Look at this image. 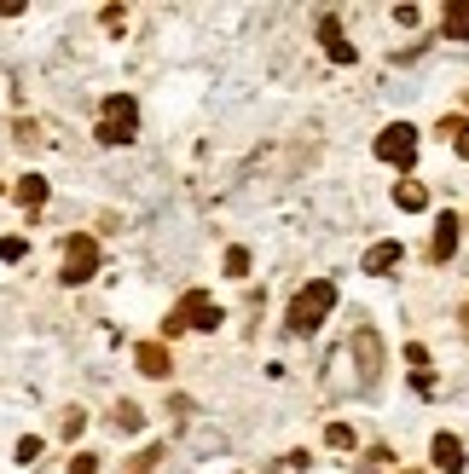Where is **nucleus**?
Returning <instances> with one entry per match:
<instances>
[{"label":"nucleus","instance_id":"obj_1","mask_svg":"<svg viewBox=\"0 0 469 474\" xmlns=\"http://www.w3.org/2000/svg\"><path fill=\"white\" fill-rule=\"evenodd\" d=\"M331 312H336V283L331 278H313V283H302V290L290 295L284 324H290V336H313Z\"/></svg>","mask_w":469,"mask_h":474},{"label":"nucleus","instance_id":"obj_2","mask_svg":"<svg viewBox=\"0 0 469 474\" xmlns=\"http://www.w3.org/2000/svg\"><path fill=\"white\" fill-rule=\"evenodd\" d=\"M221 319H226V307L215 301L209 290H185L175 301V312L163 319V336L175 341V336H185V330H221Z\"/></svg>","mask_w":469,"mask_h":474},{"label":"nucleus","instance_id":"obj_3","mask_svg":"<svg viewBox=\"0 0 469 474\" xmlns=\"http://www.w3.org/2000/svg\"><path fill=\"white\" fill-rule=\"evenodd\" d=\"M99 145H128V139L139 133V104L128 99V93H111V99L99 104Z\"/></svg>","mask_w":469,"mask_h":474},{"label":"nucleus","instance_id":"obj_4","mask_svg":"<svg viewBox=\"0 0 469 474\" xmlns=\"http://www.w3.org/2000/svg\"><path fill=\"white\" fill-rule=\"evenodd\" d=\"M99 272V237L93 232H70L65 237V266H58V278L65 283H87Z\"/></svg>","mask_w":469,"mask_h":474},{"label":"nucleus","instance_id":"obj_5","mask_svg":"<svg viewBox=\"0 0 469 474\" xmlns=\"http://www.w3.org/2000/svg\"><path fill=\"white\" fill-rule=\"evenodd\" d=\"M371 151H377V163H388V168H412L417 163V128L412 122H388Z\"/></svg>","mask_w":469,"mask_h":474},{"label":"nucleus","instance_id":"obj_6","mask_svg":"<svg viewBox=\"0 0 469 474\" xmlns=\"http://www.w3.org/2000/svg\"><path fill=\"white\" fill-rule=\"evenodd\" d=\"M348 353H354V365H359V382H365V388H377V376H383V336H377V330H371V324H359L354 330V341H348Z\"/></svg>","mask_w":469,"mask_h":474},{"label":"nucleus","instance_id":"obj_7","mask_svg":"<svg viewBox=\"0 0 469 474\" xmlns=\"http://www.w3.org/2000/svg\"><path fill=\"white\" fill-rule=\"evenodd\" d=\"M134 365H139V376H151V382H168V376H175V353H168V341H139Z\"/></svg>","mask_w":469,"mask_h":474},{"label":"nucleus","instance_id":"obj_8","mask_svg":"<svg viewBox=\"0 0 469 474\" xmlns=\"http://www.w3.org/2000/svg\"><path fill=\"white\" fill-rule=\"evenodd\" d=\"M319 41H324V58H331V64H354V41L348 35H342V18H336V12H324V18H319Z\"/></svg>","mask_w":469,"mask_h":474},{"label":"nucleus","instance_id":"obj_9","mask_svg":"<svg viewBox=\"0 0 469 474\" xmlns=\"http://www.w3.org/2000/svg\"><path fill=\"white\" fill-rule=\"evenodd\" d=\"M400 261H405V243H400V237H388V243H371V249H365L359 272H371V278H388Z\"/></svg>","mask_w":469,"mask_h":474},{"label":"nucleus","instance_id":"obj_10","mask_svg":"<svg viewBox=\"0 0 469 474\" xmlns=\"http://www.w3.org/2000/svg\"><path fill=\"white\" fill-rule=\"evenodd\" d=\"M429 457H434V469H441V474H464V469H469L458 434H434V439H429Z\"/></svg>","mask_w":469,"mask_h":474},{"label":"nucleus","instance_id":"obj_11","mask_svg":"<svg viewBox=\"0 0 469 474\" xmlns=\"http://www.w3.org/2000/svg\"><path fill=\"white\" fill-rule=\"evenodd\" d=\"M458 226H464L458 214H441V220H434V243H429V255L441 261V266H446L452 255H458Z\"/></svg>","mask_w":469,"mask_h":474},{"label":"nucleus","instance_id":"obj_12","mask_svg":"<svg viewBox=\"0 0 469 474\" xmlns=\"http://www.w3.org/2000/svg\"><path fill=\"white\" fill-rule=\"evenodd\" d=\"M441 35L446 41H469V0H452L441 12Z\"/></svg>","mask_w":469,"mask_h":474},{"label":"nucleus","instance_id":"obj_13","mask_svg":"<svg viewBox=\"0 0 469 474\" xmlns=\"http://www.w3.org/2000/svg\"><path fill=\"white\" fill-rule=\"evenodd\" d=\"M46 192H53V185H46V180H41V173H24V180H18V185H12V197H18V202H24V209H29V214H35V209H41V202H46Z\"/></svg>","mask_w":469,"mask_h":474},{"label":"nucleus","instance_id":"obj_14","mask_svg":"<svg viewBox=\"0 0 469 474\" xmlns=\"http://www.w3.org/2000/svg\"><path fill=\"white\" fill-rule=\"evenodd\" d=\"M394 209H405V214H424V209H429V192H424L417 180H400V185H394Z\"/></svg>","mask_w":469,"mask_h":474},{"label":"nucleus","instance_id":"obj_15","mask_svg":"<svg viewBox=\"0 0 469 474\" xmlns=\"http://www.w3.org/2000/svg\"><path fill=\"white\" fill-rule=\"evenodd\" d=\"M434 133L452 139V151H458L464 163H469V116H441V128H434Z\"/></svg>","mask_w":469,"mask_h":474},{"label":"nucleus","instance_id":"obj_16","mask_svg":"<svg viewBox=\"0 0 469 474\" xmlns=\"http://www.w3.org/2000/svg\"><path fill=\"white\" fill-rule=\"evenodd\" d=\"M111 422H116V434H139V429H145V410H139L134 400H122V405L111 410Z\"/></svg>","mask_w":469,"mask_h":474},{"label":"nucleus","instance_id":"obj_17","mask_svg":"<svg viewBox=\"0 0 469 474\" xmlns=\"http://www.w3.org/2000/svg\"><path fill=\"white\" fill-rule=\"evenodd\" d=\"M324 446H331V451H354V446H359L354 422H331V429H324Z\"/></svg>","mask_w":469,"mask_h":474},{"label":"nucleus","instance_id":"obj_18","mask_svg":"<svg viewBox=\"0 0 469 474\" xmlns=\"http://www.w3.org/2000/svg\"><path fill=\"white\" fill-rule=\"evenodd\" d=\"M226 278H249V249H226Z\"/></svg>","mask_w":469,"mask_h":474},{"label":"nucleus","instance_id":"obj_19","mask_svg":"<svg viewBox=\"0 0 469 474\" xmlns=\"http://www.w3.org/2000/svg\"><path fill=\"white\" fill-rule=\"evenodd\" d=\"M24 255H29L24 237H0V261H6V266H12V261H24Z\"/></svg>","mask_w":469,"mask_h":474},{"label":"nucleus","instance_id":"obj_20","mask_svg":"<svg viewBox=\"0 0 469 474\" xmlns=\"http://www.w3.org/2000/svg\"><path fill=\"white\" fill-rule=\"evenodd\" d=\"M70 474H99V451H75L70 457Z\"/></svg>","mask_w":469,"mask_h":474},{"label":"nucleus","instance_id":"obj_21","mask_svg":"<svg viewBox=\"0 0 469 474\" xmlns=\"http://www.w3.org/2000/svg\"><path fill=\"white\" fill-rule=\"evenodd\" d=\"M35 457H41V434H24V439H18V463L29 469V463H35Z\"/></svg>","mask_w":469,"mask_h":474},{"label":"nucleus","instance_id":"obj_22","mask_svg":"<svg viewBox=\"0 0 469 474\" xmlns=\"http://www.w3.org/2000/svg\"><path fill=\"white\" fill-rule=\"evenodd\" d=\"M82 429H87V410H82V405H75V410H65V439H75Z\"/></svg>","mask_w":469,"mask_h":474},{"label":"nucleus","instance_id":"obj_23","mask_svg":"<svg viewBox=\"0 0 469 474\" xmlns=\"http://www.w3.org/2000/svg\"><path fill=\"white\" fill-rule=\"evenodd\" d=\"M99 24H105V29H128V12H122V6H105Z\"/></svg>","mask_w":469,"mask_h":474},{"label":"nucleus","instance_id":"obj_24","mask_svg":"<svg viewBox=\"0 0 469 474\" xmlns=\"http://www.w3.org/2000/svg\"><path fill=\"white\" fill-rule=\"evenodd\" d=\"M405 365H412V370H429V347L412 341V347H405Z\"/></svg>","mask_w":469,"mask_h":474},{"label":"nucleus","instance_id":"obj_25","mask_svg":"<svg viewBox=\"0 0 469 474\" xmlns=\"http://www.w3.org/2000/svg\"><path fill=\"white\" fill-rule=\"evenodd\" d=\"M412 388L417 393H434V370H412Z\"/></svg>","mask_w":469,"mask_h":474}]
</instances>
